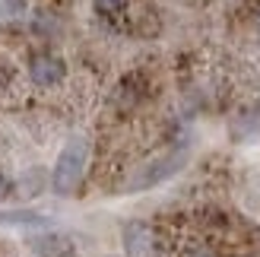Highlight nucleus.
I'll use <instances>...</instances> for the list:
<instances>
[{
  "instance_id": "f257e3e1",
  "label": "nucleus",
  "mask_w": 260,
  "mask_h": 257,
  "mask_svg": "<svg viewBox=\"0 0 260 257\" xmlns=\"http://www.w3.org/2000/svg\"><path fill=\"white\" fill-rule=\"evenodd\" d=\"M86 162H89V143L83 137H73L67 146L60 149V156L54 162V172H51V187L54 194L67 197L80 187L83 175H86Z\"/></svg>"
},
{
  "instance_id": "f03ea898",
  "label": "nucleus",
  "mask_w": 260,
  "mask_h": 257,
  "mask_svg": "<svg viewBox=\"0 0 260 257\" xmlns=\"http://www.w3.org/2000/svg\"><path fill=\"white\" fill-rule=\"evenodd\" d=\"M184 152H172V156H165V159H155L149 165H143V169L134 175V181L127 184V190H146V187H155V184H162L165 178H172L181 165H184Z\"/></svg>"
},
{
  "instance_id": "7ed1b4c3",
  "label": "nucleus",
  "mask_w": 260,
  "mask_h": 257,
  "mask_svg": "<svg viewBox=\"0 0 260 257\" xmlns=\"http://www.w3.org/2000/svg\"><path fill=\"white\" fill-rule=\"evenodd\" d=\"M29 73L38 86H54L63 80V60L54 54H35L29 63Z\"/></svg>"
},
{
  "instance_id": "20e7f679",
  "label": "nucleus",
  "mask_w": 260,
  "mask_h": 257,
  "mask_svg": "<svg viewBox=\"0 0 260 257\" xmlns=\"http://www.w3.org/2000/svg\"><path fill=\"white\" fill-rule=\"evenodd\" d=\"M124 245H127V251L134 254V257L149 254V248H152V232H149V226L130 222V226L124 229Z\"/></svg>"
},
{
  "instance_id": "39448f33",
  "label": "nucleus",
  "mask_w": 260,
  "mask_h": 257,
  "mask_svg": "<svg viewBox=\"0 0 260 257\" xmlns=\"http://www.w3.org/2000/svg\"><path fill=\"white\" fill-rule=\"evenodd\" d=\"M0 222H25V226H42L45 219L35 213H0Z\"/></svg>"
},
{
  "instance_id": "423d86ee",
  "label": "nucleus",
  "mask_w": 260,
  "mask_h": 257,
  "mask_svg": "<svg viewBox=\"0 0 260 257\" xmlns=\"http://www.w3.org/2000/svg\"><path fill=\"white\" fill-rule=\"evenodd\" d=\"M92 4H95V10L102 13V16H114V13L124 10L127 0H92Z\"/></svg>"
},
{
  "instance_id": "0eeeda50",
  "label": "nucleus",
  "mask_w": 260,
  "mask_h": 257,
  "mask_svg": "<svg viewBox=\"0 0 260 257\" xmlns=\"http://www.w3.org/2000/svg\"><path fill=\"white\" fill-rule=\"evenodd\" d=\"M25 10V0H0V13L4 16H19Z\"/></svg>"
},
{
  "instance_id": "6e6552de",
  "label": "nucleus",
  "mask_w": 260,
  "mask_h": 257,
  "mask_svg": "<svg viewBox=\"0 0 260 257\" xmlns=\"http://www.w3.org/2000/svg\"><path fill=\"white\" fill-rule=\"evenodd\" d=\"M7 194H10V181L0 175V200H7Z\"/></svg>"
},
{
  "instance_id": "1a4fd4ad",
  "label": "nucleus",
  "mask_w": 260,
  "mask_h": 257,
  "mask_svg": "<svg viewBox=\"0 0 260 257\" xmlns=\"http://www.w3.org/2000/svg\"><path fill=\"white\" fill-rule=\"evenodd\" d=\"M7 86V70H0V89Z\"/></svg>"
}]
</instances>
